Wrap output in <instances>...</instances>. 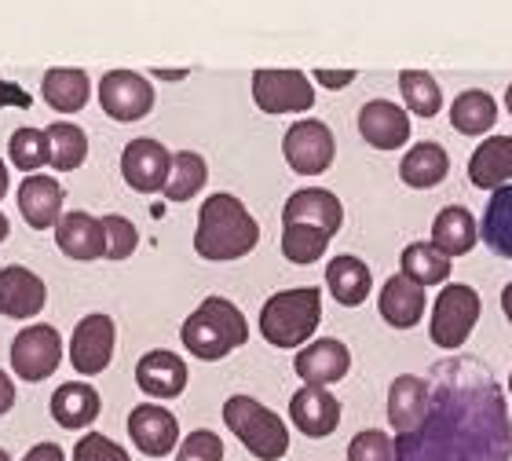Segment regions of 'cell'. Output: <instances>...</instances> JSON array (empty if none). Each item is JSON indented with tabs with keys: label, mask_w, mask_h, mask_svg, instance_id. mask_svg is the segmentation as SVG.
Masks as SVG:
<instances>
[{
	"label": "cell",
	"mask_w": 512,
	"mask_h": 461,
	"mask_svg": "<svg viewBox=\"0 0 512 461\" xmlns=\"http://www.w3.org/2000/svg\"><path fill=\"white\" fill-rule=\"evenodd\" d=\"M355 77H359L355 70H315V81L322 88H348Z\"/></svg>",
	"instance_id": "b9f144b4"
},
{
	"label": "cell",
	"mask_w": 512,
	"mask_h": 461,
	"mask_svg": "<svg viewBox=\"0 0 512 461\" xmlns=\"http://www.w3.org/2000/svg\"><path fill=\"white\" fill-rule=\"evenodd\" d=\"M480 238L487 242L491 253L512 260V183L491 191V202L483 209Z\"/></svg>",
	"instance_id": "1f68e13d"
},
{
	"label": "cell",
	"mask_w": 512,
	"mask_h": 461,
	"mask_svg": "<svg viewBox=\"0 0 512 461\" xmlns=\"http://www.w3.org/2000/svg\"><path fill=\"white\" fill-rule=\"evenodd\" d=\"M22 461H66V454H63L59 443H37V447L26 451V458Z\"/></svg>",
	"instance_id": "7bdbcfd3"
},
{
	"label": "cell",
	"mask_w": 512,
	"mask_h": 461,
	"mask_svg": "<svg viewBox=\"0 0 512 461\" xmlns=\"http://www.w3.org/2000/svg\"><path fill=\"white\" fill-rule=\"evenodd\" d=\"M450 172V154L443 143H414L410 151L403 154L399 161V180L406 187H414V191H428V187H439V183L447 180Z\"/></svg>",
	"instance_id": "484cf974"
},
{
	"label": "cell",
	"mask_w": 512,
	"mask_h": 461,
	"mask_svg": "<svg viewBox=\"0 0 512 461\" xmlns=\"http://www.w3.org/2000/svg\"><path fill=\"white\" fill-rule=\"evenodd\" d=\"M282 224H311L337 235L344 224V205L326 187H304V191H293L286 198V205H282Z\"/></svg>",
	"instance_id": "d6986e66"
},
{
	"label": "cell",
	"mask_w": 512,
	"mask_h": 461,
	"mask_svg": "<svg viewBox=\"0 0 512 461\" xmlns=\"http://www.w3.org/2000/svg\"><path fill=\"white\" fill-rule=\"evenodd\" d=\"M205 180H209V165L198 151H176L172 154V172L169 183H165V198L169 202H191L194 194L202 191Z\"/></svg>",
	"instance_id": "d6a6232c"
},
{
	"label": "cell",
	"mask_w": 512,
	"mask_h": 461,
	"mask_svg": "<svg viewBox=\"0 0 512 461\" xmlns=\"http://www.w3.org/2000/svg\"><path fill=\"white\" fill-rule=\"evenodd\" d=\"M224 425L256 461H282L289 451V429L275 410L253 396H231L224 403Z\"/></svg>",
	"instance_id": "5b68a950"
},
{
	"label": "cell",
	"mask_w": 512,
	"mask_h": 461,
	"mask_svg": "<svg viewBox=\"0 0 512 461\" xmlns=\"http://www.w3.org/2000/svg\"><path fill=\"white\" fill-rule=\"evenodd\" d=\"M0 461H11V454H8V451H4V447H0Z\"/></svg>",
	"instance_id": "816d5d0a"
},
{
	"label": "cell",
	"mask_w": 512,
	"mask_h": 461,
	"mask_svg": "<svg viewBox=\"0 0 512 461\" xmlns=\"http://www.w3.org/2000/svg\"><path fill=\"white\" fill-rule=\"evenodd\" d=\"M399 271L406 279H414L417 286H447L450 279V257L436 242H410L399 257Z\"/></svg>",
	"instance_id": "f546056e"
},
{
	"label": "cell",
	"mask_w": 512,
	"mask_h": 461,
	"mask_svg": "<svg viewBox=\"0 0 512 461\" xmlns=\"http://www.w3.org/2000/svg\"><path fill=\"white\" fill-rule=\"evenodd\" d=\"M399 92H403L406 110L417 114V118H436L443 110V88L425 70H403L399 74Z\"/></svg>",
	"instance_id": "e575fe53"
},
{
	"label": "cell",
	"mask_w": 512,
	"mask_h": 461,
	"mask_svg": "<svg viewBox=\"0 0 512 461\" xmlns=\"http://www.w3.org/2000/svg\"><path fill=\"white\" fill-rule=\"evenodd\" d=\"M428 399H432V385H428L425 377L417 374H399L388 385V425L399 432H410L417 429L428 414Z\"/></svg>",
	"instance_id": "603a6c76"
},
{
	"label": "cell",
	"mask_w": 512,
	"mask_h": 461,
	"mask_svg": "<svg viewBox=\"0 0 512 461\" xmlns=\"http://www.w3.org/2000/svg\"><path fill=\"white\" fill-rule=\"evenodd\" d=\"M8 158L15 169H22L26 176L30 172H41L44 165H52V143H48V132L44 129H15L8 140Z\"/></svg>",
	"instance_id": "8d00e7d4"
},
{
	"label": "cell",
	"mask_w": 512,
	"mask_h": 461,
	"mask_svg": "<svg viewBox=\"0 0 512 461\" xmlns=\"http://www.w3.org/2000/svg\"><path fill=\"white\" fill-rule=\"evenodd\" d=\"M180 341L194 359L216 363L242 348L249 341V322L242 315L238 304H231L227 297H205L198 308L183 319Z\"/></svg>",
	"instance_id": "3957f363"
},
{
	"label": "cell",
	"mask_w": 512,
	"mask_h": 461,
	"mask_svg": "<svg viewBox=\"0 0 512 461\" xmlns=\"http://www.w3.org/2000/svg\"><path fill=\"white\" fill-rule=\"evenodd\" d=\"M8 231H11V227H8V216L0 213V242H4V238H8Z\"/></svg>",
	"instance_id": "681fc988"
},
{
	"label": "cell",
	"mask_w": 512,
	"mask_h": 461,
	"mask_svg": "<svg viewBox=\"0 0 512 461\" xmlns=\"http://www.w3.org/2000/svg\"><path fill=\"white\" fill-rule=\"evenodd\" d=\"M289 421L308 440H326L341 425V399L333 396L326 385H304L289 399Z\"/></svg>",
	"instance_id": "5bb4252c"
},
{
	"label": "cell",
	"mask_w": 512,
	"mask_h": 461,
	"mask_svg": "<svg viewBox=\"0 0 512 461\" xmlns=\"http://www.w3.org/2000/svg\"><path fill=\"white\" fill-rule=\"evenodd\" d=\"M176 451H180L176 461H224V443L209 429H194Z\"/></svg>",
	"instance_id": "60d3db41"
},
{
	"label": "cell",
	"mask_w": 512,
	"mask_h": 461,
	"mask_svg": "<svg viewBox=\"0 0 512 461\" xmlns=\"http://www.w3.org/2000/svg\"><path fill=\"white\" fill-rule=\"evenodd\" d=\"M348 461H395V440L381 429H363L348 443Z\"/></svg>",
	"instance_id": "f35d334b"
},
{
	"label": "cell",
	"mask_w": 512,
	"mask_h": 461,
	"mask_svg": "<svg viewBox=\"0 0 512 461\" xmlns=\"http://www.w3.org/2000/svg\"><path fill=\"white\" fill-rule=\"evenodd\" d=\"M48 410H52L55 425H63V429L77 432V429H88V425L99 418L103 399H99L96 388L85 385V381H66V385H59L52 392V403H48Z\"/></svg>",
	"instance_id": "cb8c5ba5"
},
{
	"label": "cell",
	"mask_w": 512,
	"mask_h": 461,
	"mask_svg": "<svg viewBox=\"0 0 512 461\" xmlns=\"http://www.w3.org/2000/svg\"><path fill=\"white\" fill-rule=\"evenodd\" d=\"M169 172H172V154L165 151L158 140H150V136L132 140L125 147V154H121V176H125L128 187L139 194L165 191Z\"/></svg>",
	"instance_id": "4fadbf2b"
},
{
	"label": "cell",
	"mask_w": 512,
	"mask_h": 461,
	"mask_svg": "<svg viewBox=\"0 0 512 461\" xmlns=\"http://www.w3.org/2000/svg\"><path fill=\"white\" fill-rule=\"evenodd\" d=\"M282 154H286L289 169L297 176H322L337 158V140L326 121L304 118L293 121L282 136Z\"/></svg>",
	"instance_id": "ba28073f"
},
{
	"label": "cell",
	"mask_w": 512,
	"mask_h": 461,
	"mask_svg": "<svg viewBox=\"0 0 512 461\" xmlns=\"http://www.w3.org/2000/svg\"><path fill=\"white\" fill-rule=\"evenodd\" d=\"M359 136L374 151H399L410 140V114L392 99H370L359 110Z\"/></svg>",
	"instance_id": "2e32d148"
},
{
	"label": "cell",
	"mask_w": 512,
	"mask_h": 461,
	"mask_svg": "<svg viewBox=\"0 0 512 461\" xmlns=\"http://www.w3.org/2000/svg\"><path fill=\"white\" fill-rule=\"evenodd\" d=\"M74 461H132L121 443H114L103 432H85L74 443Z\"/></svg>",
	"instance_id": "ab89813d"
},
{
	"label": "cell",
	"mask_w": 512,
	"mask_h": 461,
	"mask_svg": "<svg viewBox=\"0 0 512 461\" xmlns=\"http://www.w3.org/2000/svg\"><path fill=\"white\" fill-rule=\"evenodd\" d=\"M103 231H107V260H128L139 246V231L132 220L110 213L103 216Z\"/></svg>",
	"instance_id": "74e56055"
},
{
	"label": "cell",
	"mask_w": 512,
	"mask_h": 461,
	"mask_svg": "<svg viewBox=\"0 0 512 461\" xmlns=\"http://www.w3.org/2000/svg\"><path fill=\"white\" fill-rule=\"evenodd\" d=\"M11 407H15V381L0 370V414H8Z\"/></svg>",
	"instance_id": "f6af8a7d"
},
{
	"label": "cell",
	"mask_w": 512,
	"mask_h": 461,
	"mask_svg": "<svg viewBox=\"0 0 512 461\" xmlns=\"http://www.w3.org/2000/svg\"><path fill=\"white\" fill-rule=\"evenodd\" d=\"M330 231L311 224H282V257L289 264H315L330 249Z\"/></svg>",
	"instance_id": "836d02e7"
},
{
	"label": "cell",
	"mask_w": 512,
	"mask_h": 461,
	"mask_svg": "<svg viewBox=\"0 0 512 461\" xmlns=\"http://www.w3.org/2000/svg\"><path fill=\"white\" fill-rule=\"evenodd\" d=\"M469 180L480 191H498L512 180V136H487L472 151Z\"/></svg>",
	"instance_id": "d4e9b609"
},
{
	"label": "cell",
	"mask_w": 512,
	"mask_h": 461,
	"mask_svg": "<svg viewBox=\"0 0 512 461\" xmlns=\"http://www.w3.org/2000/svg\"><path fill=\"white\" fill-rule=\"evenodd\" d=\"M4 198H8V165L0 161V202H4Z\"/></svg>",
	"instance_id": "7dc6e473"
},
{
	"label": "cell",
	"mask_w": 512,
	"mask_h": 461,
	"mask_svg": "<svg viewBox=\"0 0 512 461\" xmlns=\"http://www.w3.org/2000/svg\"><path fill=\"white\" fill-rule=\"evenodd\" d=\"M483 301L480 293L465 286V282H447L432 304V322H428V337L443 352H458L469 341L476 322H480Z\"/></svg>",
	"instance_id": "8992f818"
},
{
	"label": "cell",
	"mask_w": 512,
	"mask_h": 461,
	"mask_svg": "<svg viewBox=\"0 0 512 461\" xmlns=\"http://www.w3.org/2000/svg\"><path fill=\"white\" fill-rule=\"evenodd\" d=\"M293 370L304 385H337L352 370V352L337 337H319V341L300 348L297 359H293Z\"/></svg>",
	"instance_id": "9a60e30c"
},
{
	"label": "cell",
	"mask_w": 512,
	"mask_h": 461,
	"mask_svg": "<svg viewBox=\"0 0 512 461\" xmlns=\"http://www.w3.org/2000/svg\"><path fill=\"white\" fill-rule=\"evenodd\" d=\"M48 143H52V165L59 172H74L85 165L88 158V136L85 129H77L70 121H55L48 125Z\"/></svg>",
	"instance_id": "d590c367"
},
{
	"label": "cell",
	"mask_w": 512,
	"mask_h": 461,
	"mask_svg": "<svg viewBox=\"0 0 512 461\" xmlns=\"http://www.w3.org/2000/svg\"><path fill=\"white\" fill-rule=\"evenodd\" d=\"M114 344H118V326L110 315L103 311H92L74 326V337H70V366H74L81 377H96L103 374L114 359Z\"/></svg>",
	"instance_id": "8fae6325"
},
{
	"label": "cell",
	"mask_w": 512,
	"mask_h": 461,
	"mask_svg": "<svg viewBox=\"0 0 512 461\" xmlns=\"http://www.w3.org/2000/svg\"><path fill=\"white\" fill-rule=\"evenodd\" d=\"M432 242H436L450 260L465 257V253H472L476 242H480V224H476V216H472L465 205H447V209H439L436 220H432Z\"/></svg>",
	"instance_id": "83f0119b"
},
{
	"label": "cell",
	"mask_w": 512,
	"mask_h": 461,
	"mask_svg": "<svg viewBox=\"0 0 512 461\" xmlns=\"http://www.w3.org/2000/svg\"><path fill=\"white\" fill-rule=\"evenodd\" d=\"M8 103H15V107H30V96H26L19 85H11V81L0 77V107H8Z\"/></svg>",
	"instance_id": "ee69618b"
},
{
	"label": "cell",
	"mask_w": 512,
	"mask_h": 461,
	"mask_svg": "<svg viewBox=\"0 0 512 461\" xmlns=\"http://www.w3.org/2000/svg\"><path fill=\"white\" fill-rule=\"evenodd\" d=\"M48 304V286L22 264L0 268V315L8 319H33Z\"/></svg>",
	"instance_id": "e0dca14e"
},
{
	"label": "cell",
	"mask_w": 512,
	"mask_h": 461,
	"mask_svg": "<svg viewBox=\"0 0 512 461\" xmlns=\"http://www.w3.org/2000/svg\"><path fill=\"white\" fill-rule=\"evenodd\" d=\"M256 242H260V224L242 205V198L227 191H216L205 198L202 209H198V227H194V253L198 257L227 264V260L249 257Z\"/></svg>",
	"instance_id": "7a4b0ae2"
},
{
	"label": "cell",
	"mask_w": 512,
	"mask_h": 461,
	"mask_svg": "<svg viewBox=\"0 0 512 461\" xmlns=\"http://www.w3.org/2000/svg\"><path fill=\"white\" fill-rule=\"evenodd\" d=\"M63 363V337L55 326H26V330L15 333V341H11V370L19 381H48V377L59 370Z\"/></svg>",
	"instance_id": "52a82bcc"
},
{
	"label": "cell",
	"mask_w": 512,
	"mask_h": 461,
	"mask_svg": "<svg viewBox=\"0 0 512 461\" xmlns=\"http://www.w3.org/2000/svg\"><path fill=\"white\" fill-rule=\"evenodd\" d=\"M505 107H509V114H512V85L505 88Z\"/></svg>",
	"instance_id": "f907efd6"
},
{
	"label": "cell",
	"mask_w": 512,
	"mask_h": 461,
	"mask_svg": "<svg viewBox=\"0 0 512 461\" xmlns=\"http://www.w3.org/2000/svg\"><path fill=\"white\" fill-rule=\"evenodd\" d=\"M41 96L44 103L59 114H77V110L88 107V96H92V81H88L85 70L77 66H52L41 81Z\"/></svg>",
	"instance_id": "f1b7e54d"
},
{
	"label": "cell",
	"mask_w": 512,
	"mask_h": 461,
	"mask_svg": "<svg viewBox=\"0 0 512 461\" xmlns=\"http://www.w3.org/2000/svg\"><path fill=\"white\" fill-rule=\"evenodd\" d=\"M128 436L147 458H169L180 447V421L161 403H139L128 414Z\"/></svg>",
	"instance_id": "7c38bea8"
},
{
	"label": "cell",
	"mask_w": 512,
	"mask_h": 461,
	"mask_svg": "<svg viewBox=\"0 0 512 461\" xmlns=\"http://www.w3.org/2000/svg\"><path fill=\"white\" fill-rule=\"evenodd\" d=\"M450 125L461 132V136H483L498 125V103H494L491 92L483 88H469L461 92L454 103H450Z\"/></svg>",
	"instance_id": "4dcf8cb0"
},
{
	"label": "cell",
	"mask_w": 512,
	"mask_h": 461,
	"mask_svg": "<svg viewBox=\"0 0 512 461\" xmlns=\"http://www.w3.org/2000/svg\"><path fill=\"white\" fill-rule=\"evenodd\" d=\"M502 311H505V319L512 322V282L502 290Z\"/></svg>",
	"instance_id": "bcb514c9"
},
{
	"label": "cell",
	"mask_w": 512,
	"mask_h": 461,
	"mask_svg": "<svg viewBox=\"0 0 512 461\" xmlns=\"http://www.w3.org/2000/svg\"><path fill=\"white\" fill-rule=\"evenodd\" d=\"M322 322V290L297 286L267 297L260 308V337L275 348H304Z\"/></svg>",
	"instance_id": "277c9868"
},
{
	"label": "cell",
	"mask_w": 512,
	"mask_h": 461,
	"mask_svg": "<svg viewBox=\"0 0 512 461\" xmlns=\"http://www.w3.org/2000/svg\"><path fill=\"white\" fill-rule=\"evenodd\" d=\"M63 187L55 176H44V172H30L26 180L19 183V213L22 220L33 227V231H48L63 220Z\"/></svg>",
	"instance_id": "ac0fdd59"
},
{
	"label": "cell",
	"mask_w": 512,
	"mask_h": 461,
	"mask_svg": "<svg viewBox=\"0 0 512 461\" xmlns=\"http://www.w3.org/2000/svg\"><path fill=\"white\" fill-rule=\"evenodd\" d=\"M509 392H512V374H509Z\"/></svg>",
	"instance_id": "f5cc1de1"
},
{
	"label": "cell",
	"mask_w": 512,
	"mask_h": 461,
	"mask_svg": "<svg viewBox=\"0 0 512 461\" xmlns=\"http://www.w3.org/2000/svg\"><path fill=\"white\" fill-rule=\"evenodd\" d=\"M158 77H165V81H180V77H187V70H154Z\"/></svg>",
	"instance_id": "c3c4849f"
},
{
	"label": "cell",
	"mask_w": 512,
	"mask_h": 461,
	"mask_svg": "<svg viewBox=\"0 0 512 461\" xmlns=\"http://www.w3.org/2000/svg\"><path fill=\"white\" fill-rule=\"evenodd\" d=\"M99 107L121 125L143 121L154 110V85L136 70H110L99 81Z\"/></svg>",
	"instance_id": "30bf717a"
},
{
	"label": "cell",
	"mask_w": 512,
	"mask_h": 461,
	"mask_svg": "<svg viewBox=\"0 0 512 461\" xmlns=\"http://www.w3.org/2000/svg\"><path fill=\"white\" fill-rule=\"evenodd\" d=\"M326 286H330L337 304L359 308L370 297V290H374V275L366 268V260L352 257V253H341V257H333L326 264Z\"/></svg>",
	"instance_id": "4316f807"
},
{
	"label": "cell",
	"mask_w": 512,
	"mask_h": 461,
	"mask_svg": "<svg viewBox=\"0 0 512 461\" xmlns=\"http://www.w3.org/2000/svg\"><path fill=\"white\" fill-rule=\"evenodd\" d=\"M425 286H417L414 279H406L403 271L392 275V279L381 286V297H377V308H381V319L395 330H410L425 319Z\"/></svg>",
	"instance_id": "7402d4cb"
},
{
	"label": "cell",
	"mask_w": 512,
	"mask_h": 461,
	"mask_svg": "<svg viewBox=\"0 0 512 461\" xmlns=\"http://www.w3.org/2000/svg\"><path fill=\"white\" fill-rule=\"evenodd\" d=\"M428 385L425 421L395 436V461H512L509 403L480 359L450 355Z\"/></svg>",
	"instance_id": "6da1fadb"
},
{
	"label": "cell",
	"mask_w": 512,
	"mask_h": 461,
	"mask_svg": "<svg viewBox=\"0 0 512 461\" xmlns=\"http://www.w3.org/2000/svg\"><path fill=\"white\" fill-rule=\"evenodd\" d=\"M253 103L264 114H308L315 107V85L300 70H256Z\"/></svg>",
	"instance_id": "9c48e42d"
},
{
	"label": "cell",
	"mask_w": 512,
	"mask_h": 461,
	"mask_svg": "<svg viewBox=\"0 0 512 461\" xmlns=\"http://www.w3.org/2000/svg\"><path fill=\"white\" fill-rule=\"evenodd\" d=\"M55 246L70 260L107 257V231H103V220H96L92 213H81V209H70V213H63V220L55 224Z\"/></svg>",
	"instance_id": "ffe728a7"
},
{
	"label": "cell",
	"mask_w": 512,
	"mask_h": 461,
	"mask_svg": "<svg viewBox=\"0 0 512 461\" xmlns=\"http://www.w3.org/2000/svg\"><path fill=\"white\" fill-rule=\"evenodd\" d=\"M136 385L150 399H176L187 388V363L169 348H154L136 363Z\"/></svg>",
	"instance_id": "44dd1931"
}]
</instances>
